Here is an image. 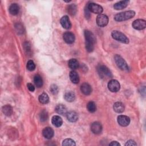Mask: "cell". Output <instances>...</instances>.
Listing matches in <instances>:
<instances>
[{
    "instance_id": "6da1fadb",
    "label": "cell",
    "mask_w": 146,
    "mask_h": 146,
    "mask_svg": "<svg viewBox=\"0 0 146 146\" xmlns=\"http://www.w3.org/2000/svg\"><path fill=\"white\" fill-rule=\"evenodd\" d=\"M135 12L134 11L128 10L116 14L114 17V19L116 21L121 22L129 19L133 18L135 16Z\"/></svg>"
},
{
    "instance_id": "7a4b0ae2",
    "label": "cell",
    "mask_w": 146,
    "mask_h": 146,
    "mask_svg": "<svg viewBox=\"0 0 146 146\" xmlns=\"http://www.w3.org/2000/svg\"><path fill=\"white\" fill-rule=\"evenodd\" d=\"M97 72L99 76L102 79L111 78L112 77V74L111 71L104 65H99L97 67Z\"/></svg>"
},
{
    "instance_id": "3957f363",
    "label": "cell",
    "mask_w": 146,
    "mask_h": 146,
    "mask_svg": "<svg viewBox=\"0 0 146 146\" xmlns=\"http://www.w3.org/2000/svg\"><path fill=\"white\" fill-rule=\"evenodd\" d=\"M111 35L114 39L121 43L125 44H128L129 43V39L126 36L125 34H124L120 31L114 30L112 32Z\"/></svg>"
},
{
    "instance_id": "277c9868",
    "label": "cell",
    "mask_w": 146,
    "mask_h": 146,
    "mask_svg": "<svg viewBox=\"0 0 146 146\" xmlns=\"http://www.w3.org/2000/svg\"><path fill=\"white\" fill-rule=\"evenodd\" d=\"M114 60L119 68L124 71H128L129 67L127 62L120 55L117 54L115 55L114 56Z\"/></svg>"
},
{
    "instance_id": "5b68a950",
    "label": "cell",
    "mask_w": 146,
    "mask_h": 146,
    "mask_svg": "<svg viewBox=\"0 0 146 146\" xmlns=\"http://www.w3.org/2000/svg\"><path fill=\"white\" fill-rule=\"evenodd\" d=\"M108 88L112 92H116L119 91L120 88V84L117 80L111 79L108 83Z\"/></svg>"
},
{
    "instance_id": "8992f818",
    "label": "cell",
    "mask_w": 146,
    "mask_h": 146,
    "mask_svg": "<svg viewBox=\"0 0 146 146\" xmlns=\"http://www.w3.org/2000/svg\"><path fill=\"white\" fill-rule=\"evenodd\" d=\"M87 7L88 10L90 11V12H92L95 14H100L103 11V7L100 5L93 2H91L89 4H88Z\"/></svg>"
},
{
    "instance_id": "52a82bcc",
    "label": "cell",
    "mask_w": 146,
    "mask_h": 146,
    "mask_svg": "<svg viewBox=\"0 0 146 146\" xmlns=\"http://www.w3.org/2000/svg\"><path fill=\"white\" fill-rule=\"evenodd\" d=\"M132 26L133 27V29L136 30H143L146 27V21L141 19H136L132 22Z\"/></svg>"
},
{
    "instance_id": "ba28073f",
    "label": "cell",
    "mask_w": 146,
    "mask_h": 146,
    "mask_svg": "<svg viewBox=\"0 0 146 146\" xmlns=\"http://www.w3.org/2000/svg\"><path fill=\"white\" fill-rule=\"evenodd\" d=\"M108 23V18L105 14H100L96 17V23L100 27H104Z\"/></svg>"
},
{
    "instance_id": "9c48e42d",
    "label": "cell",
    "mask_w": 146,
    "mask_h": 146,
    "mask_svg": "<svg viewBox=\"0 0 146 146\" xmlns=\"http://www.w3.org/2000/svg\"><path fill=\"white\" fill-rule=\"evenodd\" d=\"M63 38L64 41L68 43V44H72L74 42L75 39V37L74 34L71 33V32H69V31H67L65 32L63 35Z\"/></svg>"
},
{
    "instance_id": "30bf717a",
    "label": "cell",
    "mask_w": 146,
    "mask_h": 146,
    "mask_svg": "<svg viewBox=\"0 0 146 146\" xmlns=\"http://www.w3.org/2000/svg\"><path fill=\"white\" fill-rule=\"evenodd\" d=\"M117 123L122 127L128 126L130 123V119L125 115H119L117 119Z\"/></svg>"
},
{
    "instance_id": "8fae6325",
    "label": "cell",
    "mask_w": 146,
    "mask_h": 146,
    "mask_svg": "<svg viewBox=\"0 0 146 146\" xmlns=\"http://www.w3.org/2000/svg\"><path fill=\"white\" fill-rule=\"evenodd\" d=\"M84 34L86 42H90L95 44L96 40L95 35L89 30H85Z\"/></svg>"
},
{
    "instance_id": "7c38bea8",
    "label": "cell",
    "mask_w": 146,
    "mask_h": 146,
    "mask_svg": "<svg viewBox=\"0 0 146 146\" xmlns=\"http://www.w3.org/2000/svg\"><path fill=\"white\" fill-rule=\"evenodd\" d=\"M91 130L94 134H99L102 131V125L99 122H94L91 125Z\"/></svg>"
},
{
    "instance_id": "4fadbf2b",
    "label": "cell",
    "mask_w": 146,
    "mask_h": 146,
    "mask_svg": "<svg viewBox=\"0 0 146 146\" xmlns=\"http://www.w3.org/2000/svg\"><path fill=\"white\" fill-rule=\"evenodd\" d=\"M60 24L62 27L66 29H70L71 27V23L67 15H64L62 17L60 21Z\"/></svg>"
},
{
    "instance_id": "5bb4252c",
    "label": "cell",
    "mask_w": 146,
    "mask_h": 146,
    "mask_svg": "<svg viewBox=\"0 0 146 146\" xmlns=\"http://www.w3.org/2000/svg\"><path fill=\"white\" fill-rule=\"evenodd\" d=\"M80 90L84 95H88L92 92V87L88 83H84L80 86Z\"/></svg>"
},
{
    "instance_id": "9a60e30c",
    "label": "cell",
    "mask_w": 146,
    "mask_h": 146,
    "mask_svg": "<svg viewBox=\"0 0 146 146\" xmlns=\"http://www.w3.org/2000/svg\"><path fill=\"white\" fill-rule=\"evenodd\" d=\"M54 130L49 127L44 128L42 131L43 136L47 139H51L54 136Z\"/></svg>"
},
{
    "instance_id": "2e32d148",
    "label": "cell",
    "mask_w": 146,
    "mask_h": 146,
    "mask_svg": "<svg viewBox=\"0 0 146 146\" xmlns=\"http://www.w3.org/2000/svg\"><path fill=\"white\" fill-rule=\"evenodd\" d=\"M67 119L68 121L70 122H75L78 119V115L75 111H71L69 112H67L66 114Z\"/></svg>"
},
{
    "instance_id": "e0dca14e",
    "label": "cell",
    "mask_w": 146,
    "mask_h": 146,
    "mask_svg": "<svg viewBox=\"0 0 146 146\" xmlns=\"http://www.w3.org/2000/svg\"><path fill=\"white\" fill-rule=\"evenodd\" d=\"M129 1H119L113 5V8L115 10H121L125 8L129 3Z\"/></svg>"
},
{
    "instance_id": "ac0fdd59",
    "label": "cell",
    "mask_w": 146,
    "mask_h": 146,
    "mask_svg": "<svg viewBox=\"0 0 146 146\" xmlns=\"http://www.w3.org/2000/svg\"><path fill=\"white\" fill-rule=\"evenodd\" d=\"M55 111H56V113H58V114L62 115H66L67 113V108L65 106H64L63 104H58L55 107Z\"/></svg>"
},
{
    "instance_id": "d6986e66",
    "label": "cell",
    "mask_w": 146,
    "mask_h": 146,
    "mask_svg": "<svg viewBox=\"0 0 146 146\" xmlns=\"http://www.w3.org/2000/svg\"><path fill=\"white\" fill-rule=\"evenodd\" d=\"M51 123L56 127H59L62 125L63 120L58 115H55L52 117Z\"/></svg>"
},
{
    "instance_id": "ffe728a7",
    "label": "cell",
    "mask_w": 146,
    "mask_h": 146,
    "mask_svg": "<svg viewBox=\"0 0 146 146\" xmlns=\"http://www.w3.org/2000/svg\"><path fill=\"white\" fill-rule=\"evenodd\" d=\"M124 106L121 102H116L113 106V110L117 113H122L124 111Z\"/></svg>"
},
{
    "instance_id": "44dd1931",
    "label": "cell",
    "mask_w": 146,
    "mask_h": 146,
    "mask_svg": "<svg viewBox=\"0 0 146 146\" xmlns=\"http://www.w3.org/2000/svg\"><path fill=\"white\" fill-rule=\"evenodd\" d=\"M70 79L71 81L74 83L77 84L79 82V76L78 74L74 70L70 71Z\"/></svg>"
},
{
    "instance_id": "7402d4cb",
    "label": "cell",
    "mask_w": 146,
    "mask_h": 146,
    "mask_svg": "<svg viewBox=\"0 0 146 146\" xmlns=\"http://www.w3.org/2000/svg\"><path fill=\"white\" fill-rule=\"evenodd\" d=\"M2 110L3 113L7 116H11L13 114V107L10 105H9V104H6V105L3 106L2 107Z\"/></svg>"
},
{
    "instance_id": "603a6c76",
    "label": "cell",
    "mask_w": 146,
    "mask_h": 146,
    "mask_svg": "<svg viewBox=\"0 0 146 146\" xmlns=\"http://www.w3.org/2000/svg\"><path fill=\"white\" fill-rule=\"evenodd\" d=\"M64 99L68 102H72L75 99V94L74 92L70 91L65 93L64 95Z\"/></svg>"
},
{
    "instance_id": "cb8c5ba5",
    "label": "cell",
    "mask_w": 146,
    "mask_h": 146,
    "mask_svg": "<svg viewBox=\"0 0 146 146\" xmlns=\"http://www.w3.org/2000/svg\"><path fill=\"white\" fill-rule=\"evenodd\" d=\"M19 7L17 3H12L9 7V12L13 15H16L18 14Z\"/></svg>"
},
{
    "instance_id": "d4e9b609",
    "label": "cell",
    "mask_w": 146,
    "mask_h": 146,
    "mask_svg": "<svg viewBox=\"0 0 146 146\" xmlns=\"http://www.w3.org/2000/svg\"><path fill=\"white\" fill-rule=\"evenodd\" d=\"M68 66L71 69L74 70L79 67V63L76 59H71L68 62Z\"/></svg>"
},
{
    "instance_id": "484cf974",
    "label": "cell",
    "mask_w": 146,
    "mask_h": 146,
    "mask_svg": "<svg viewBox=\"0 0 146 146\" xmlns=\"http://www.w3.org/2000/svg\"><path fill=\"white\" fill-rule=\"evenodd\" d=\"M67 11L71 16L75 15L77 12V7L75 4H71L67 6Z\"/></svg>"
},
{
    "instance_id": "4316f807",
    "label": "cell",
    "mask_w": 146,
    "mask_h": 146,
    "mask_svg": "<svg viewBox=\"0 0 146 146\" xmlns=\"http://www.w3.org/2000/svg\"><path fill=\"white\" fill-rule=\"evenodd\" d=\"M34 82L35 83V85L38 88L42 87L43 86V79H42V77L38 74L35 75L34 76Z\"/></svg>"
},
{
    "instance_id": "83f0119b",
    "label": "cell",
    "mask_w": 146,
    "mask_h": 146,
    "mask_svg": "<svg viewBox=\"0 0 146 146\" xmlns=\"http://www.w3.org/2000/svg\"><path fill=\"white\" fill-rule=\"evenodd\" d=\"M39 101L42 104H47L49 102V98L47 94L46 93H42L39 96L38 98Z\"/></svg>"
},
{
    "instance_id": "f1b7e54d",
    "label": "cell",
    "mask_w": 146,
    "mask_h": 146,
    "mask_svg": "<svg viewBox=\"0 0 146 146\" xmlns=\"http://www.w3.org/2000/svg\"><path fill=\"white\" fill-rule=\"evenodd\" d=\"M87 109L91 113L95 112L96 110V106L95 102L92 101L89 102L87 104Z\"/></svg>"
},
{
    "instance_id": "f546056e",
    "label": "cell",
    "mask_w": 146,
    "mask_h": 146,
    "mask_svg": "<svg viewBox=\"0 0 146 146\" xmlns=\"http://www.w3.org/2000/svg\"><path fill=\"white\" fill-rule=\"evenodd\" d=\"M76 145L75 141L71 139H66L63 141L62 145L64 146H75Z\"/></svg>"
},
{
    "instance_id": "4dcf8cb0",
    "label": "cell",
    "mask_w": 146,
    "mask_h": 146,
    "mask_svg": "<svg viewBox=\"0 0 146 146\" xmlns=\"http://www.w3.org/2000/svg\"><path fill=\"white\" fill-rule=\"evenodd\" d=\"M39 119L42 122L46 121L48 119V113L46 110H43L39 114Z\"/></svg>"
},
{
    "instance_id": "1f68e13d",
    "label": "cell",
    "mask_w": 146,
    "mask_h": 146,
    "mask_svg": "<svg viewBox=\"0 0 146 146\" xmlns=\"http://www.w3.org/2000/svg\"><path fill=\"white\" fill-rule=\"evenodd\" d=\"M26 67H27V69L29 71H34L35 68V64L33 60H30L27 63Z\"/></svg>"
},
{
    "instance_id": "d6a6232c",
    "label": "cell",
    "mask_w": 146,
    "mask_h": 146,
    "mask_svg": "<svg viewBox=\"0 0 146 146\" xmlns=\"http://www.w3.org/2000/svg\"><path fill=\"white\" fill-rule=\"evenodd\" d=\"M50 91L54 95L57 94L59 91L58 87L56 84H52L50 87Z\"/></svg>"
},
{
    "instance_id": "836d02e7",
    "label": "cell",
    "mask_w": 146,
    "mask_h": 146,
    "mask_svg": "<svg viewBox=\"0 0 146 146\" xmlns=\"http://www.w3.org/2000/svg\"><path fill=\"white\" fill-rule=\"evenodd\" d=\"M24 48H25V51L27 52V54H29L31 51L30 45L28 42H25L24 43Z\"/></svg>"
},
{
    "instance_id": "e575fe53",
    "label": "cell",
    "mask_w": 146,
    "mask_h": 146,
    "mask_svg": "<svg viewBox=\"0 0 146 146\" xmlns=\"http://www.w3.org/2000/svg\"><path fill=\"white\" fill-rule=\"evenodd\" d=\"M84 15H85V17H86V19H90V18L91 17V12H90V11L88 10L87 6V7L85 8V10H84Z\"/></svg>"
},
{
    "instance_id": "d590c367",
    "label": "cell",
    "mask_w": 146,
    "mask_h": 146,
    "mask_svg": "<svg viewBox=\"0 0 146 146\" xmlns=\"http://www.w3.org/2000/svg\"><path fill=\"white\" fill-rule=\"evenodd\" d=\"M125 145H126V146H128V145H130V146H132V145H137V143H136L134 140H129L127 141V143L125 144Z\"/></svg>"
},
{
    "instance_id": "8d00e7d4",
    "label": "cell",
    "mask_w": 146,
    "mask_h": 146,
    "mask_svg": "<svg viewBox=\"0 0 146 146\" xmlns=\"http://www.w3.org/2000/svg\"><path fill=\"white\" fill-rule=\"evenodd\" d=\"M27 87L29 90L31 92H33L35 90V87H34V86L31 83H27Z\"/></svg>"
},
{
    "instance_id": "74e56055",
    "label": "cell",
    "mask_w": 146,
    "mask_h": 146,
    "mask_svg": "<svg viewBox=\"0 0 146 146\" xmlns=\"http://www.w3.org/2000/svg\"><path fill=\"white\" fill-rule=\"evenodd\" d=\"M110 145H112V146H119L120 145V144L116 141H113L111 143H110L109 144Z\"/></svg>"
}]
</instances>
